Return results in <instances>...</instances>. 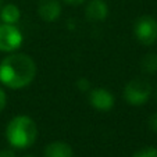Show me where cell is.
I'll return each mask as SVG.
<instances>
[{
	"label": "cell",
	"mask_w": 157,
	"mask_h": 157,
	"mask_svg": "<svg viewBox=\"0 0 157 157\" xmlns=\"http://www.w3.org/2000/svg\"><path fill=\"white\" fill-rule=\"evenodd\" d=\"M109 7L104 0H92L86 6V17L92 21H103L107 17Z\"/></svg>",
	"instance_id": "cell-8"
},
{
	"label": "cell",
	"mask_w": 157,
	"mask_h": 157,
	"mask_svg": "<svg viewBox=\"0 0 157 157\" xmlns=\"http://www.w3.org/2000/svg\"><path fill=\"white\" fill-rule=\"evenodd\" d=\"M9 143L15 149H27L33 145L38 136V128L32 118L27 116H17L9 122L6 128Z\"/></svg>",
	"instance_id": "cell-2"
},
{
	"label": "cell",
	"mask_w": 157,
	"mask_h": 157,
	"mask_svg": "<svg viewBox=\"0 0 157 157\" xmlns=\"http://www.w3.org/2000/svg\"><path fill=\"white\" fill-rule=\"evenodd\" d=\"M20 10L14 4H6L0 11V17H2L4 24H17L20 21Z\"/></svg>",
	"instance_id": "cell-10"
},
{
	"label": "cell",
	"mask_w": 157,
	"mask_h": 157,
	"mask_svg": "<svg viewBox=\"0 0 157 157\" xmlns=\"http://www.w3.org/2000/svg\"><path fill=\"white\" fill-rule=\"evenodd\" d=\"M6 101H7V96H6L3 89L0 88V111L6 107Z\"/></svg>",
	"instance_id": "cell-15"
},
{
	"label": "cell",
	"mask_w": 157,
	"mask_h": 157,
	"mask_svg": "<svg viewBox=\"0 0 157 157\" xmlns=\"http://www.w3.org/2000/svg\"><path fill=\"white\" fill-rule=\"evenodd\" d=\"M89 103L95 109L107 111L114 106V96L104 88H95L89 92Z\"/></svg>",
	"instance_id": "cell-6"
},
{
	"label": "cell",
	"mask_w": 157,
	"mask_h": 157,
	"mask_svg": "<svg viewBox=\"0 0 157 157\" xmlns=\"http://www.w3.org/2000/svg\"><path fill=\"white\" fill-rule=\"evenodd\" d=\"M133 33L145 46H150L157 40V21L150 15L138 18L133 25Z\"/></svg>",
	"instance_id": "cell-4"
},
{
	"label": "cell",
	"mask_w": 157,
	"mask_h": 157,
	"mask_svg": "<svg viewBox=\"0 0 157 157\" xmlns=\"http://www.w3.org/2000/svg\"><path fill=\"white\" fill-rule=\"evenodd\" d=\"M72 149L65 142H52L44 149V157H72Z\"/></svg>",
	"instance_id": "cell-9"
},
{
	"label": "cell",
	"mask_w": 157,
	"mask_h": 157,
	"mask_svg": "<svg viewBox=\"0 0 157 157\" xmlns=\"http://www.w3.org/2000/svg\"><path fill=\"white\" fill-rule=\"evenodd\" d=\"M142 70L147 74H154L157 72V54L156 53H149L142 59Z\"/></svg>",
	"instance_id": "cell-11"
},
{
	"label": "cell",
	"mask_w": 157,
	"mask_h": 157,
	"mask_svg": "<svg viewBox=\"0 0 157 157\" xmlns=\"http://www.w3.org/2000/svg\"><path fill=\"white\" fill-rule=\"evenodd\" d=\"M0 157H15V154L11 149H4L0 151Z\"/></svg>",
	"instance_id": "cell-16"
},
{
	"label": "cell",
	"mask_w": 157,
	"mask_h": 157,
	"mask_svg": "<svg viewBox=\"0 0 157 157\" xmlns=\"http://www.w3.org/2000/svg\"><path fill=\"white\" fill-rule=\"evenodd\" d=\"M151 95V85L145 79H132L124 89V99L131 106H142Z\"/></svg>",
	"instance_id": "cell-3"
},
{
	"label": "cell",
	"mask_w": 157,
	"mask_h": 157,
	"mask_svg": "<svg viewBox=\"0 0 157 157\" xmlns=\"http://www.w3.org/2000/svg\"><path fill=\"white\" fill-rule=\"evenodd\" d=\"M149 127H150V129H153L154 132H157V113H154L153 116L150 117V120H149Z\"/></svg>",
	"instance_id": "cell-14"
},
{
	"label": "cell",
	"mask_w": 157,
	"mask_h": 157,
	"mask_svg": "<svg viewBox=\"0 0 157 157\" xmlns=\"http://www.w3.org/2000/svg\"><path fill=\"white\" fill-rule=\"evenodd\" d=\"M25 157H33V156H25Z\"/></svg>",
	"instance_id": "cell-18"
},
{
	"label": "cell",
	"mask_w": 157,
	"mask_h": 157,
	"mask_svg": "<svg viewBox=\"0 0 157 157\" xmlns=\"http://www.w3.org/2000/svg\"><path fill=\"white\" fill-rule=\"evenodd\" d=\"M63 2H65V3L70 4V6H79V4L85 3L86 0H63Z\"/></svg>",
	"instance_id": "cell-17"
},
{
	"label": "cell",
	"mask_w": 157,
	"mask_h": 157,
	"mask_svg": "<svg viewBox=\"0 0 157 157\" xmlns=\"http://www.w3.org/2000/svg\"><path fill=\"white\" fill-rule=\"evenodd\" d=\"M38 13L42 20L48 21V22H53L54 20L60 17L61 6H60L59 0H40Z\"/></svg>",
	"instance_id": "cell-7"
},
{
	"label": "cell",
	"mask_w": 157,
	"mask_h": 157,
	"mask_svg": "<svg viewBox=\"0 0 157 157\" xmlns=\"http://www.w3.org/2000/svg\"><path fill=\"white\" fill-rule=\"evenodd\" d=\"M22 43V35L20 29L13 24H0V50H17Z\"/></svg>",
	"instance_id": "cell-5"
},
{
	"label": "cell",
	"mask_w": 157,
	"mask_h": 157,
	"mask_svg": "<svg viewBox=\"0 0 157 157\" xmlns=\"http://www.w3.org/2000/svg\"><path fill=\"white\" fill-rule=\"evenodd\" d=\"M132 157H157V149L156 147H145L140 149L139 151L133 154Z\"/></svg>",
	"instance_id": "cell-12"
},
{
	"label": "cell",
	"mask_w": 157,
	"mask_h": 157,
	"mask_svg": "<svg viewBox=\"0 0 157 157\" xmlns=\"http://www.w3.org/2000/svg\"><path fill=\"white\" fill-rule=\"evenodd\" d=\"M156 98H157V95H156Z\"/></svg>",
	"instance_id": "cell-19"
},
{
	"label": "cell",
	"mask_w": 157,
	"mask_h": 157,
	"mask_svg": "<svg viewBox=\"0 0 157 157\" xmlns=\"http://www.w3.org/2000/svg\"><path fill=\"white\" fill-rule=\"evenodd\" d=\"M36 77V64L28 54L17 53L0 63V82L11 89L28 86Z\"/></svg>",
	"instance_id": "cell-1"
},
{
	"label": "cell",
	"mask_w": 157,
	"mask_h": 157,
	"mask_svg": "<svg viewBox=\"0 0 157 157\" xmlns=\"http://www.w3.org/2000/svg\"><path fill=\"white\" fill-rule=\"evenodd\" d=\"M77 85H78V88H79V90H83V92L89 90V86H90V85H89V82L85 79V78H82V79L78 81Z\"/></svg>",
	"instance_id": "cell-13"
}]
</instances>
